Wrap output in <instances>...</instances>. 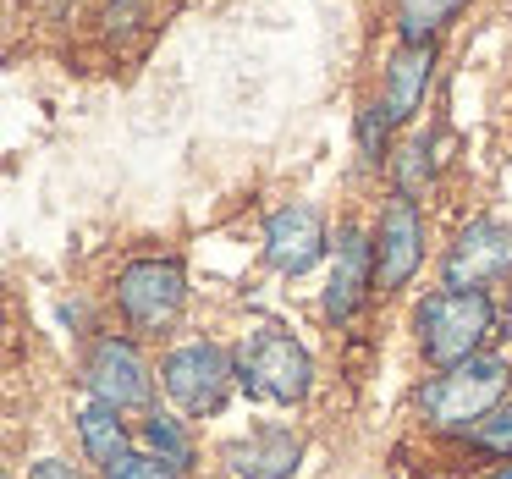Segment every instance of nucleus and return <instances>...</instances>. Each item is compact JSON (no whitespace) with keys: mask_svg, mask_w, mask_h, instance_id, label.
Wrapping results in <instances>:
<instances>
[{"mask_svg":"<svg viewBox=\"0 0 512 479\" xmlns=\"http://www.w3.org/2000/svg\"><path fill=\"white\" fill-rule=\"evenodd\" d=\"M457 12H463V0H397V34H402V45H424V39H435Z\"/></svg>","mask_w":512,"mask_h":479,"instance_id":"nucleus-14","label":"nucleus"},{"mask_svg":"<svg viewBox=\"0 0 512 479\" xmlns=\"http://www.w3.org/2000/svg\"><path fill=\"white\" fill-rule=\"evenodd\" d=\"M144 441H149V452H155V457H166V463H177V468L193 463V441L182 435V424L171 419V413H149V419H144Z\"/></svg>","mask_w":512,"mask_h":479,"instance_id":"nucleus-15","label":"nucleus"},{"mask_svg":"<svg viewBox=\"0 0 512 479\" xmlns=\"http://www.w3.org/2000/svg\"><path fill=\"white\" fill-rule=\"evenodd\" d=\"M325 248H331V237H325V215L314 204H281V210H270V221H265L270 270H281V276H309L325 259Z\"/></svg>","mask_w":512,"mask_h":479,"instance_id":"nucleus-8","label":"nucleus"},{"mask_svg":"<svg viewBox=\"0 0 512 479\" xmlns=\"http://www.w3.org/2000/svg\"><path fill=\"white\" fill-rule=\"evenodd\" d=\"M424 182H430V149H424V144L397 149V193L419 199V188H424Z\"/></svg>","mask_w":512,"mask_h":479,"instance_id":"nucleus-17","label":"nucleus"},{"mask_svg":"<svg viewBox=\"0 0 512 479\" xmlns=\"http://www.w3.org/2000/svg\"><path fill=\"white\" fill-rule=\"evenodd\" d=\"M369 287H375V237L358 226H342L331 243V287H325V320H353L364 309Z\"/></svg>","mask_w":512,"mask_h":479,"instance_id":"nucleus-10","label":"nucleus"},{"mask_svg":"<svg viewBox=\"0 0 512 479\" xmlns=\"http://www.w3.org/2000/svg\"><path fill=\"white\" fill-rule=\"evenodd\" d=\"M490 298L479 287H441L419 303L413 325H419V347L435 369H452V364H468L479 358V342L490 336Z\"/></svg>","mask_w":512,"mask_h":479,"instance_id":"nucleus-2","label":"nucleus"},{"mask_svg":"<svg viewBox=\"0 0 512 479\" xmlns=\"http://www.w3.org/2000/svg\"><path fill=\"white\" fill-rule=\"evenodd\" d=\"M105 479H182V468L177 463H166V457H144V452H133L116 474H105Z\"/></svg>","mask_w":512,"mask_h":479,"instance_id":"nucleus-19","label":"nucleus"},{"mask_svg":"<svg viewBox=\"0 0 512 479\" xmlns=\"http://www.w3.org/2000/svg\"><path fill=\"white\" fill-rule=\"evenodd\" d=\"M474 446H479V452H496V457H512V402H501V408L479 424Z\"/></svg>","mask_w":512,"mask_h":479,"instance_id":"nucleus-18","label":"nucleus"},{"mask_svg":"<svg viewBox=\"0 0 512 479\" xmlns=\"http://www.w3.org/2000/svg\"><path fill=\"white\" fill-rule=\"evenodd\" d=\"M160 380H166V397L177 402L188 419H210L221 413L226 391L237 380V358L215 342H182L177 353L160 364Z\"/></svg>","mask_w":512,"mask_h":479,"instance_id":"nucleus-4","label":"nucleus"},{"mask_svg":"<svg viewBox=\"0 0 512 479\" xmlns=\"http://www.w3.org/2000/svg\"><path fill=\"white\" fill-rule=\"evenodd\" d=\"M188 303V276L177 259H133L116 276V309L133 331H166Z\"/></svg>","mask_w":512,"mask_h":479,"instance_id":"nucleus-5","label":"nucleus"},{"mask_svg":"<svg viewBox=\"0 0 512 479\" xmlns=\"http://www.w3.org/2000/svg\"><path fill=\"white\" fill-rule=\"evenodd\" d=\"M512 270V226L507 221H468L457 243L441 259L446 287H485V281Z\"/></svg>","mask_w":512,"mask_h":479,"instance_id":"nucleus-9","label":"nucleus"},{"mask_svg":"<svg viewBox=\"0 0 512 479\" xmlns=\"http://www.w3.org/2000/svg\"><path fill=\"white\" fill-rule=\"evenodd\" d=\"M122 408H111V402L89 397L78 408V435H83V452H89V463L100 468V474H116V468L133 457V441H127V424L116 419Z\"/></svg>","mask_w":512,"mask_h":479,"instance_id":"nucleus-13","label":"nucleus"},{"mask_svg":"<svg viewBox=\"0 0 512 479\" xmlns=\"http://www.w3.org/2000/svg\"><path fill=\"white\" fill-rule=\"evenodd\" d=\"M435 78V39L424 45H397L386 61V83H380V105H386L391 127H408L424 111V94Z\"/></svg>","mask_w":512,"mask_h":479,"instance_id":"nucleus-11","label":"nucleus"},{"mask_svg":"<svg viewBox=\"0 0 512 479\" xmlns=\"http://www.w3.org/2000/svg\"><path fill=\"white\" fill-rule=\"evenodd\" d=\"M507 397V364L501 358H468V364H452L419 391V408L435 430L452 435H474L490 413Z\"/></svg>","mask_w":512,"mask_h":479,"instance_id":"nucleus-1","label":"nucleus"},{"mask_svg":"<svg viewBox=\"0 0 512 479\" xmlns=\"http://www.w3.org/2000/svg\"><path fill=\"white\" fill-rule=\"evenodd\" d=\"M28 479H83V474H72V463H56V457H45V463L28 468Z\"/></svg>","mask_w":512,"mask_h":479,"instance_id":"nucleus-20","label":"nucleus"},{"mask_svg":"<svg viewBox=\"0 0 512 479\" xmlns=\"http://www.w3.org/2000/svg\"><path fill=\"white\" fill-rule=\"evenodd\" d=\"M496 479H512V468H507V474H496Z\"/></svg>","mask_w":512,"mask_h":479,"instance_id":"nucleus-21","label":"nucleus"},{"mask_svg":"<svg viewBox=\"0 0 512 479\" xmlns=\"http://www.w3.org/2000/svg\"><path fill=\"white\" fill-rule=\"evenodd\" d=\"M424 265V215H419V199L408 193H391L386 210H380V226H375V287L380 292H397L419 276Z\"/></svg>","mask_w":512,"mask_h":479,"instance_id":"nucleus-6","label":"nucleus"},{"mask_svg":"<svg viewBox=\"0 0 512 479\" xmlns=\"http://www.w3.org/2000/svg\"><path fill=\"white\" fill-rule=\"evenodd\" d=\"M386 133H391V116L380 100H369L364 111H358V149H364L369 166H380L386 160Z\"/></svg>","mask_w":512,"mask_h":479,"instance_id":"nucleus-16","label":"nucleus"},{"mask_svg":"<svg viewBox=\"0 0 512 479\" xmlns=\"http://www.w3.org/2000/svg\"><path fill=\"white\" fill-rule=\"evenodd\" d=\"M237 386L254 402L292 408V402L309 397L314 364H309V353H303V342H292L276 325H259V331H248L243 347H237Z\"/></svg>","mask_w":512,"mask_h":479,"instance_id":"nucleus-3","label":"nucleus"},{"mask_svg":"<svg viewBox=\"0 0 512 479\" xmlns=\"http://www.w3.org/2000/svg\"><path fill=\"white\" fill-rule=\"evenodd\" d=\"M83 386H89V397L111 402V408H144L155 380H149V364L138 358V347L127 336H100L89 347V364H83Z\"/></svg>","mask_w":512,"mask_h":479,"instance_id":"nucleus-7","label":"nucleus"},{"mask_svg":"<svg viewBox=\"0 0 512 479\" xmlns=\"http://www.w3.org/2000/svg\"><path fill=\"white\" fill-rule=\"evenodd\" d=\"M298 457H303V441L292 430H281V424H265V430L226 446V468L237 479H292Z\"/></svg>","mask_w":512,"mask_h":479,"instance_id":"nucleus-12","label":"nucleus"}]
</instances>
